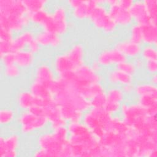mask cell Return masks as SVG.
I'll list each match as a JSON object with an SVG mask.
<instances>
[{"label": "cell", "mask_w": 157, "mask_h": 157, "mask_svg": "<svg viewBox=\"0 0 157 157\" xmlns=\"http://www.w3.org/2000/svg\"><path fill=\"white\" fill-rule=\"evenodd\" d=\"M94 58L98 62L104 71L114 67L119 63L127 59L123 54L112 45L99 50Z\"/></svg>", "instance_id": "10"}, {"label": "cell", "mask_w": 157, "mask_h": 157, "mask_svg": "<svg viewBox=\"0 0 157 157\" xmlns=\"http://www.w3.org/2000/svg\"><path fill=\"white\" fill-rule=\"evenodd\" d=\"M133 1V0H118V4L121 7L129 10L132 5Z\"/></svg>", "instance_id": "48"}, {"label": "cell", "mask_w": 157, "mask_h": 157, "mask_svg": "<svg viewBox=\"0 0 157 157\" xmlns=\"http://www.w3.org/2000/svg\"><path fill=\"white\" fill-rule=\"evenodd\" d=\"M105 5L107 7L109 15L120 30L124 33L134 23L129 10L121 7L118 4V0H105Z\"/></svg>", "instance_id": "8"}, {"label": "cell", "mask_w": 157, "mask_h": 157, "mask_svg": "<svg viewBox=\"0 0 157 157\" xmlns=\"http://www.w3.org/2000/svg\"><path fill=\"white\" fill-rule=\"evenodd\" d=\"M48 121L45 116H36L29 110L19 111L16 129L23 137L34 136L48 129Z\"/></svg>", "instance_id": "2"}, {"label": "cell", "mask_w": 157, "mask_h": 157, "mask_svg": "<svg viewBox=\"0 0 157 157\" xmlns=\"http://www.w3.org/2000/svg\"><path fill=\"white\" fill-rule=\"evenodd\" d=\"M146 78H147L149 82H150L151 83H153L154 85L157 84V75H156V74L150 75L148 77H147Z\"/></svg>", "instance_id": "50"}, {"label": "cell", "mask_w": 157, "mask_h": 157, "mask_svg": "<svg viewBox=\"0 0 157 157\" xmlns=\"http://www.w3.org/2000/svg\"><path fill=\"white\" fill-rule=\"evenodd\" d=\"M134 84H128V85H126L121 86V88H122L123 92L124 93V94L127 96V97L129 99L133 98Z\"/></svg>", "instance_id": "45"}, {"label": "cell", "mask_w": 157, "mask_h": 157, "mask_svg": "<svg viewBox=\"0 0 157 157\" xmlns=\"http://www.w3.org/2000/svg\"><path fill=\"white\" fill-rule=\"evenodd\" d=\"M29 74V80L44 83L48 87L50 83L56 78V75L53 69L48 58H40L34 67Z\"/></svg>", "instance_id": "9"}, {"label": "cell", "mask_w": 157, "mask_h": 157, "mask_svg": "<svg viewBox=\"0 0 157 157\" xmlns=\"http://www.w3.org/2000/svg\"><path fill=\"white\" fill-rule=\"evenodd\" d=\"M140 58L144 61H157L156 45H142L140 54Z\"/></svg>", "instance_id": "35"}, {"label": "cell", "mask_w": 157, "mask_h": 157, "mask_svg": "<svg viewBox=\"0 0 157 157\" xmlns=\"http://www.w3.org/2000/svg\"><path fill=\"white\" fill-rule=\"evenodd\" d=\"M28 15L48 8L51 1L48 0H23Z\"/></svg>", "instance_id": "31"}, {"label": "cell", "mask_w": 157, "mask_h": 157, "mask_svg": "<svg viewBox=\"0 0 157 157\" xmlns=\"http://www.w3.org/2000/svg\"><path fill=\"white\" fill-rule=\"evenodd\" d=\"M26 49L39 58L42 57L41 56L44 52V50L36 39L31 41L28 45Z\"/></svg>", "instance_id": "41"}, {"label": "cell", "mask_w": 157, "mask_h": 157, "mask_svg": "<svg viewBox=\"0 0 157 157\" xmlns=\"http://www.w3.org/2000/svg\"><path fill=\"white\" fill-rule=\"evenodd\" d=\"M111 117L104 109L90 108L83 114L82 121L99 140L107 131Z\"/></svg>", "instance_id": "5"}, {"label": "cell", "mask_w": 157, "mask_h": 157, "mask_svg": "<svg viewBox=\"0 0 157 157\" xmlns=\"http://www.w3.org/2000/svg\"><path fill=\"white\" fill-rule=\"evenodd\" d=\"M133 99L145 110L148 115L157 114V94L144 95Z\"/></svg>", "instance_id": "25"}, {"label": "cell", "mask_w": 157, "mask_h": 157, "mask_svg": "<svg viewBox=\"0 0 157 157\" xmlns=\"http://www.w3.org/2000/svg\"><path fill=\"white\" fill-rule=\"evenodd\" d=\"M36 98L28 87L20 88L15 93L13 105L19 111L29 110L36 103Z\"/></svg>", "instance_id": "18"}, {"label": "cell", "mask_w": 157, "mask_h": 157, "mask_svg": "<svg viewBox=\"0 0 157 157\" xmlns=\"http://www.w3.org/2000/svg\"><path fill=\"white\" fill-rule=\"evenodd\" d=\"M97 4L98 0H81L78 6L69 10L71 20L77 23H87L91 10Z\"/></svg>", "instance_id": "16"}, {"label": "cell", "mask_w": 157, "mask_h": 157, "mask_svg": "<svg viewBox=\"0 0 157 157\" xmlns=\"http://www.w3.org/2000/svg\"><path fill=\"white\" fill-rule=\"evenodd\" d=\"M55 27V34L66 37L72 27L69 9L65 1H51L48 7Z\"/></svg>", "instance_id": "3"}, {"label": "cell", "mask_w": 157, "mask_h": 157, "mask_svg": "<svg viewBox=\"0 0 157 157\" xmlns=\"http://www.w3.org/2000/svg\"><path fill=\"white\" fill-rule=\"evenodd\" d=\"M23 137L17 129L1 130L0 136V157H18Z\"/></svg>", "instance_id": "6"}, {"label": "cell", "mask_w": 157, "mask_h": 157, "mask_svg": "<svg viewBox=\"0 0 157 157\" xmlns=\"http://www.w3.org/2000/svg\"><path fill=\"white\" fill-rule=\"evenodd\" d=\"M107 131H111L128 137L132 132V129L122 120L120 115L112 116Z\"/></svg>", "instance_id": "24"}, {"label": "cell", "mask_w": 157, "mask_h": 157, "mask_svg": "<svg viewBox=\"0 0 157 157\" xmlns=\"http://www.w3.org/2000/svg\"><path fill=\"white\" fill-rule=\"evenodd\" d=\"M1 76L2 78L9 82H17L25 77V73L16 64L1 67Z\"/></svg>", "instance_id": "27"}, {"label": "cell", "mask_w": 157, "mask_h": 157, "mask_svg": "<svg viewBox=\"0 0 157 157\" xmlns=\"http://www.w3.org/2000/svg\"><path fill=\"white\" fill-rule=\"evenodd\" d=\"M133 61L134 62V64H135L136 67L140 71V74H141V72L142 71V69H143V67H144V61L143 59H142L140 57L134 59Z\"/></svg>", "instance_id": "49"}, {"label": "cell", "mask_w": 157, "mask_h": 157, "mask_svg": "<svg viewBox=\"0 0 157 157\" xmlns=\"http://www.w3.org/2000/svg\"><path fill=\"white\" fill-rule=\"evenodd\" d=\"M148 94H157V85L151 83L146 78H138L134 84L132 98Z\"/></svg>", "instance_id": "22"}, {"label": "cell", "mask_w": 157, "mask_h": 157, "mask_svg": "<svg viewBox=\"0 0 157 157\" xmlns=\"http://www.w3.org/2000/svg\"><path fill=\"white\" fill-rule=\"evenodd\" d=\"M29 110L36 116H45V109L41 105L35 104Z\"/></svg>", "instance_id": "44"}, {"label": "cell", "mask_w": 157, "mask_h": 157, "mask_svg": "<svg viewBox=\"0 0 157 157\" xmlns=\"http://www.w3.org/2000/svg\"><path fill=\"white\" fill-rule=\"evenodd\" d=\"M144 3L151 22L157 23V0H144Z\"/></svg>", "instance_id": "36"}, {"label": "cell", "mask_w": 157, "mask_h": 157, "mask_svg": "<svg viewBox=\"0 0 157 157\" xmlns=\"http://www.w3.org/2000/svg\"><path fill=\"white\" fill-rule=\"evenodd\" d=\"M54 34L45 31L42 29H37L36 33V40L44 50L49 51L50 46Z\"/></svg>", "instance_id": "33"}, {"label": "cell", "mask_w": 157, "mask_h": 157, "mask_svg": "<svg viewBox=\"0 0 157 157\" xmlns=\"http://www.w3.org/2000/svg\"><path fill=\"white\" fill-rule=\"evenodd\" d=\"M31 27L28 14L25 15H0V28H7L15 34Z\"/></svg>", "instance_id": "14"}, {"label": "cell", "mask_w": 157, "mask_h": 157, "mask_svg": "<svg viewBox=\"0 0 157 157\" xmlns=\"http://www.w3.org/2000/svg\"><path fill=\"white\" fill-rule=\"evenodd\" d=\"M59 110L62 117L67 122L81 121L83 113L70 106H60Z\"/></svg>", "instance_id": "30"}, {"label": "cell", "mask_w": 157, "mask_h": 157, "mask_svg": "<svg viewBox=\"0 0 157 157\" xmlns=\"http://www.w3.org/2000/svg\"><path fill=\"white\" fill-rule=\"evenodd\" d=\"M12 52V42L0 41V55H2Z\"/></svg>", "instance_id": "43"}, {"label": "cell", "mask_w": 157, "mask_h": 157, "mask_svg": "<svg viewBox=\"0 0 157 157\" xmlns=\"http://www.w3.org/2000/svg\"><path fill=\"white\" fill-rule=\"evenodd\" d=\"M111 45L123 54L128 59L134 60L140 57L142 45L134 43L124 36L115 40Z\"/></svg>", "instance_id": "15"}, {"label": "cell", "mask_w": 157, "mask_h": 157, "mask_svg": "<svg viewBox=\"0 0 157 157\" xmlns=\"http://www.w3.org/2000/svg\"><path fill=\"white\" fill-rule=\"evenodd\" d=\"M104 82L106 86H123L128 84H134L137 78L123 72L116 67H112L104 71Z\"/></svg>", "instance_id": "12"}, {"label": "cell", "mask_w": 157, "mask_h": 157, "mask_svg": "<svg viewBox=\"0 0 157 157\" xmlns=\"http://www.w3.org/2000/svg\"><path fill=\"white\" fill-rule=\"evenodd\" d=\"M142 26V45L157 44V23H150Z\"/></svg>", "instance_id": "26"}, {"label": "cell", "mask_w": 157, "mask_h": 157, "mask_svg": "<svg viewBox=\"0 0 157 157\" xmlns=\"http://www.w3.org/2000/svg\"><path fill=\"white\" fill-rule=\"evenodd\" d=\"M1 67H7L15 64V55L13 52L0 55Z\"/></svg>", "instance_id": "40"}, {"label": "cell", "mask_w": 157, "mask_h": 157, "mask_svg": "<svg viewBox=\"0 0 157 157\" xmlns=\"http://www.w3.org/2000/svg\"><path fill=\"white\" fill-rule=\"evenodd\" d=\"M29 15L31 27L35 29H41L46 21L51 16L50 11L48 8L40 10L34 13H31Z\"/></svg>", "instance_id": "28"}, {"label": "cell", "mask_w": 157, "mask_h": 157, "mask_svg": "<svg viewBox=\"0 0 157 157\" xmlns=\"http://www.w3.org/2000/svg\"><path fill=\"white\" fill-rule=\"evenodd\" d=\"M34 137L36 147L44 150L48 157H63L64 148L69 140H61L49 129L37 133Z\"/></svg>", "instance_id": "4"}, {"label": "cell", "mask_w": 157, "mask_h": 157, "mask_svg": "<svg viewBox=\"0 0 157 157\" xmlns=\"http://www.w3.org/2000/svg\"><path fill=\"white\" fill-rule=\"evenodd\" d=\"M75 68L88 63V49L84 42L76 40L72 42L64 49Z\"/></svg>", "instance_id": "11"}, {"label": "cell", "mask_w": 157, "mask_h": 157, "mask_svg": "<svg viewBox=\"0 0 157 157\" xmlns=\"http://www.w3.org/2000/svg\"><path fill=\"white\" fill-rule=\"evenodd\" d=\"M115 67L123 72L134 76L137 78L140 77V72L136 67L133 60L127 59L117 64Z\"/></svg>", "instance_id": "34"}, {"label": "cell", "mask_w": 157, "mask_h": 157, "mask_svg": "<svg viewBox=\"0 0 157 157\" xmlns=\"http://www.w3.org/2000/svg\"><path fill=\"white\" fill-rule=\"evenodd\" d=\"M15 64L26 74L33 70L40 58L27 49L15 53Z\"/></svg>", "instance_id": "20"}, {"label": "cell", "mask_w": 157, "mask_h": 157, "mask_svg": "<svg viewBox=\"0 0 157 157\" xmlns=\"http://www.w3.org/2000/svg\"><path fill=\"white\" fill-rule=\"evenodd\" d=\"M36 29L29 27L15 34L12 41V52L17 53L26 49L28 45L36 39Z\"/></svg>", "instance_id": "17"}, {"label": "cell", "mask_w": 157, "mask_h": 157, "mask_svg": "<svg viewBox=\"0 0 157 157\" xmlns=\"http://www.w3.org/2000/svg\"><path fill=\"white\" fill-rule=\"evenodd\" d=\"M105 94L107 101L118 102L122 104L129 99L123 92L121 87L119 86H107Z\"/></svg>", "instance_id": "29"}, {"label": "cell", "mask_w": 157, "mask_h": 157, "mask_svg": "<svg viewBox=\"0 0 157 157\" xmlns=\"http://www.w3.org/2000/svg\"><path fill=\"white\" fill-rule=\"evenodd\" d=\"M121 104L107 101L103 109L111 116H115L119 115L121 110Z\"/></svg>", "instance_id": "39"}, {"label": "cell", "mask_w": 157, "mask_h": 157, "mask_svg": "<svg viewBox=\"0 0 157 157\" xmlns=\"http://www.w3.org/2000/svg\"><path fill=\"white\" fill-rule=\"evenodd\" d=\"M132 137L137 146V157H157V131L137 133L134 131Z\"/></svg>", "instance_id": "7"}, {"label": "cell", "mask_w": 157, "mask_h": 157, "mask_svg": "<svg viewBox=\"0 0 157 157\" xmlns=\"http://www.w3.org/2000/svg\"><path fill=\"white\" fill-rule=\"evenodd\" d=\"M88 63H89L90 66L91 67V68L94 71H95L96 72H98L103 73L104 70H103L102 67L101 66V65L98 63V62L94 58L90 59Z\"/></svg>", "instance_id": "46"}, {"label": "cell", "mask_w": 157, "mask_h": 157, "mask_svg": "<svg viewBox=\"0 0 157 157\" xmlns=\"http://www.w3.org/2000/svg\"><path fill=\"white\" fill-rule=\"evenodd\" d=\"M157 73V61H144V67L141 74H142L145 78L150 75Z\"/></svg>", "instance_id": "37"}, {"label": "cell", "mask_w": 157, "mask_h": 157, "mask_svg": "<svg viewBox=\"0 0 157 157\" xmlns=\"http://www.w3.org/2000/svg\"><path fill=\"white\" fill-rule=\"evenodd\" d=\"M124 33L126 34L125 37L130 41L134 43L142 44V26L136 23H132Z\"/></svg>", "instance_id": "32"}, {"label": "cell", "mask_w": 157, "mask_h": 157, "mask_svg": "<svg viewBox=\"0 0 157 157\" xmlns=\"http://www.w3.org/2000/svg\"><path fill=\"white\" fill-rule=\"evenodd\" d=\"M87 23L93 29L106 37L115 36L120 31L109 15L105 0H98L97 5L90 13Z\"/></svg>", "instance_id": "1"}, {"label": "cell", "mask_w": 157, "mask_h": 157, "mask_svg": "<svg viewBox=\"0 0 157 157\" xmlns=\"http://www.w3.org/2000/svg\"><path fill=\"white\" fill-rule=\"evenodd\" d=\"M31 153V156L34 157H48L47 153L44 150L37 147H35Z\"/></svg>", "instance_id": "47"}, {"label": "cell", "mask_w": 157, "mask_h": 157, "mask_svg": "<svg viewBox=\"0 0 157 157\" xmlns=\"http://www.w3.org/2000/svg\"><path fill=\"white\" fill-rule=\"evenodd\" d=\"M26 86L37 99H48L53 98L48 86L44 83L29 80Z\"/></svg>", "instance_id": "23"}, {"label": "cell", "mask_w": 157, "mask_h": 157, "mask_svg": "<svg viewBox=\"0 0 157 157\" xmlns=\"http://www.w3.org/2000/svg\"><path fill=\"white\" fill-rule=\"evenodd\" d=\"M48 58L56 77H60L75 69L64 49L51 53Z\"/></svg>", "instance_id": "13"}, {"label": "cell", "mask_w": 157, "mask_h": 157, "mask_svg": "<svg viewBox=\"0 0 157 157\" xmlns=\"http://www.w3.org/2000/svg\"><path fill=\"white\" fill-rule=\"evenodd\" d=\"M19 110L13 104H4L0 109L1 129H7L16 126Z\"/></svg>", "instance_id": "19"}, {"label": "cell", "mask_w": 157, "mask_h": 157, "mask_svg": "<svg viewBox=\"0 0 157 157\" xmlns=\"http://www.w3.org/2000/svg\"><path fill=\"white\" fill-rule=\"evenodd\" d=\"M15 34L7 28H0V41L12 42Z\"/></svg>", "instance_id": "42"}, {"label": "cell", "mask_w": 157, "mask_h": 157, "mask_svg": "<svg viewBox=\"0 0 157 157\" xmlns=\"http://www.w3.org/2000/svg\"><path fill=\"white\" fill-rule=\"evenodd\" d=\"M129 12L134 23L144 26L150 23H152L146 11L144 0L134 1L132 5L129 9Z\"/></svg>", "instance_id": "21"}, {"label": "cell", "mask_w": 157, "mask_h": 157, "mask_svg": "<svg viewBox=\"0 0 157 157\" xmlns=\"http://www.w3.org/2000/svg\"><path fill=\"white\" fill-rule=\"evenodd\" d=\"M106 102L107 98L105 93L96 95L90 99V107L93 109H103Z\"/></svg>", "instance_id": "38"}]
</instances>
